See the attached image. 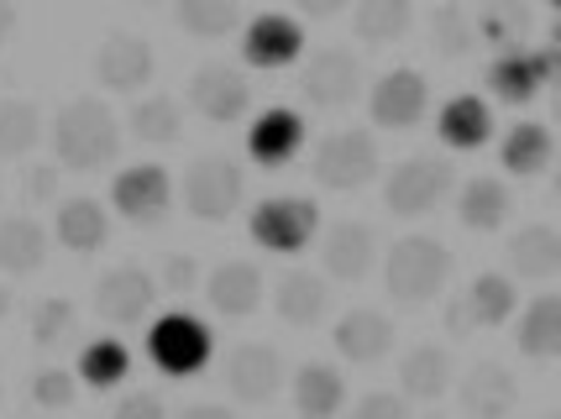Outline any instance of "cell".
<instances>
[{"label": "cell", "instance_id": "cell-43", "mask_svg": "<svg viewBox=\"0 0 561 419\" xmlns=\"http://www.w3.org/2000/svg\"><path fill=\"white\" fill-rule=\"evenodd\" d=\"M352 419H415V415H410V404L399 394H363L352 404Z\"/></svg>", "mask_w": 561, "mask_h": 419}, {"label": "cell", "instance_id": "cell-22", "mask_svg": "<svg viewBox=\"0 0 561 419\" xmlns=\"http://www.w3.org/2000/svg\"><path fill=\"white\" fill-rule=\"evenodd\" d=\"M514 404H519V383L510 377V368L504 362H472V372L462 377V415L510 419Z\"/></svg>", "mask_w": 561, "mask_h": 419}, {"label": "cell", "instance_id": "cell-39", "mask_svg": "<svg viewBox=\"0 0 561 419\" xmlns=\"http://www.w3.org/2000/svg\"><path fill=\"white\" fill-rule=\"evenodd\" d=\"M431 43H436L440 58H467L478 48V32H472V11L467 5H436L431 11Z\"/></svg>", "mask_w": 561, "mask_h": 419}, {"label": "cell", "instance_id": "cell-50", "mask_svg": "<svg viewBox=\"0 0 561 419\" xmlns=\"http://www.w3.org/2000/svg\"><path fill=\"white\" fill-rule=\"evenodd\" d=\"M5 315H11V289L0 283V321H5Z\"/></svg>", "mask_w": 561, "mask_h": 419}, {"label": "cell", "instance_id": "cell-42", "mask_svg": "<svg viewBox=\"0 0 561 419\" xmlns=\"http://www.w3.org/2000/svg\"><path fill=\"white\" fill-rule=\"evenodd\" d=\"M163 294H195L199 283V263L190 257V252H173L169 263H163V278H152Z\"/></svg>", "mask_w": 561, "mask_h": 419}, {"label": "cell", "instance_id": "cell-25", "mask_svg": "<svg viewBox=\"0 0 561 419\" xmlns=\"http://www.w3.org/2000/svg\"><path fill=\"white\" fill-rule=\"evenodd\" d=\"M457 304H462L467 330H493L514 315L519 294H514V278H504V272H478L467 283V294H457Z\"/></svg>", "mask_w": 561, "mask_h": 419}, {"label": "cell", "instance_id": "cell-24", "mask_svg": "<svg viewBox=\"0 0 561 419\" xmlns=\"http://www.w3.org/2000/svg\"><path fill=\"white\" fill-rule=\"evenodd\" d=\"M346 404V377L331 362H305L294 372V415L299 419H336Z\"/></svg>", "mask_w": 561, "mask_h": 419}, {"label": "cell", "instance_id": "cell-37", "mask_svg": "<svg viewBox=\"0 0 561 419\" xmlns=\"http://www.w3.org/2000/svg\"><path fill=\"white\" fill-rule=\"evenodd\" d=\"M173 22L184 26V32H195V37H226V32L247 26V16L237 0H179L173 5Z\"/></svg>", "mask_w": 561, "mask_h": 419}, {"label": "cell", "instance_id": "cell-46", "mask_svg": "<svg viewBox=\"0 0 561 419\" xmlns=\"http://www.w3.org/2000/svg\"><path fill=\"white\" fill-rule=\"evenodd\" d=\"M179 419H237V415H231L226 404H190Z\"/></svg>", "mask_w": 561, "mask_h": 419}, {"label": "cell", "instance_id": "cell-19", "mask_svg": "<svg viewBox=\"0 0 561 419\" xmlns=\"http://www.w3.org/2000/svg\"><path fill=\"white\" fill-rule=\"evenodd\" d=\"M273 310H278V321L310 330V325H320L331 315V283L310 268H289L273 283Z\"/></svg>", "mask_w": 561, "mask_h": 419}, {"label": "cell", "instance_id": "cell-9", "mask_svg": "<svg viewBox=\"0 0 561 419\" xmlns=\"http://www.w3.org/2000/svg\"><path fill=\"white\" fill-rule=\"evenodd\" d=\"M173 205V178L163 163H137L122 168L111 184V210H122V221L131 225H158Z\"/></svg>", "mask_w": 561, "mask_h": 419}, {"label": "cell", "instance_id": "cell-29", "mask_svg": "<svg viewBox=\"0 0 561 419\" xmlns=\"http://www.w3.org/2000/svg\"><path fill=\"white\" fill-rule=\"evenodd\" d=\"M510 210H514V199H510V184L504 178H467L462 184V195H457V221L467 225V231H499V225L510 221Z\"/></svg>", "mask_w": 561, "mask_h": 419}, {"label": "cell", "instance_id": "cell-15", "mask_svg": "<svg viewBox=\"0 0 561 419\" xmlns=\"http://www.w3.org/2000/svg\"><path fill=\"white\" fill-rule=\"evenodd\" d=\"M152 304H158V283H152V272L131 268V263L100 272V283H95V315H100V321L142 325Z\"/></svg>", "mask_w": 561, "mask_h": 419}, {"label": "cell", "instance_id": "cell-36", "mask_svg": "<svg viewBox=\"0 0 561 419\" xmlns=\"http://www.w3.org/2000/svg\"><path fill=\"white\" fill-rule=\"evenodd\" d=\"M415 22V11H410V0H363L357 11H352V32L363 37V43H393V37H404Z\"/></svg>", "mask_w": 561, "mask_h": 419}, {"label": "cell", "instance_id": "cell-11", "mask_svg": "<svg viewBox=\"0 0 561 419\" xmlns=\"http://www.w3.org/2000/svg\"><path fill=\"white\" fill-rule=\"evenodd\" d=\"M190 105H195L205 121L237 126L247 110H252V84H247V74L231 69V63H205V69H195V79H190Z\"/></svg>", "mask_w": 561, "mask_h": 419}, {"label": "cell", "instance_id": "cell-27", "mask_svg": "<svg viewBox=\"0 0 561 419\" xmlns=\"http://www.w3.org/2000/svg\"><path fill=\"white\" fill-rule=\"evenodd\" d=\"M514 346H519L530 362L561 357V299L557 294H536L525 304V315L514 325Z\"/></svg>", "mask_w": 561, "mask_h": 419}, {"label": "cell", "instance_id": "cell-28", "mask_svg": "<svg viewBox=\"0 0 561 419\" xmlns=\"http://www.w3.org/2000/svg\"><path fill=\"white\" fill-rule=\"evenodd\" d=\"M53 231H58V242L69 252H100L105 242H111V216H105V205L90 195H73L58 205V221H53Z\"/></svg>", "mask_w": 561, "mask_h": 419}, {"label": "cell", "instance_id": "cell-45", "mask_svg": "<svg viewBox=\"0 0 561 419\" xmlns=\"http://www.w3.org/2000/svg\"><path fill=\"white\" fill-rule=\"evenodd\" d=\"M58 195V163H37V168H26V199L32 205H43V199Z\"/></svg>", "mask_w": 561, "mask_h": 419}, {"label": "cell", "instance_id": "cell-47", "mask_svg": "<svg viewBox=\"0 0 561 419\" xmlns=\"http://www.w3.org/2000/svg\"><path fill=\"white\" fill-rule=\"evenodd\" d=\"M446 330H451V336H467V321H462V304H457V299L446 304Z\"/></svg>", "mask_w": 561, "mask_h": 419}, {"label": "cell", "instance_id": "cell-44", "mask_svg": "<svg viewBox=\"0 0 561 419\" xmlns=\"http://www.w3.org/2000/svg\"><path fill=\"white\" fill-rule=\"evenodd\" d=\"M111 419H169V404L142 388V394H126L122 404H116V415H111Z\"/></svg>", "mask_w": 561, "mask_h": 419}, {"label": "cell", "instance_id": "cell-26", "mask_svg": "<svg viewBox=\"0 0 561 419\" xmlns=\"http://www.w3.org/2000/svg\"><path fill=\"white\" fill-rule=\"evenodd\" d=\"M436 131H440V142H446V148L478 152V148H483V142L493 137V110H489V100H478V95H451L446 105H440Z\"/></svg>", "mask_w": 561, "mask_h": 419}, {"label": "cell", "instance_id": "cell-32", "mask_svg": "<svg viewBox=\"0 0 561 419\" xmlns=\"http://www.w3.org/2000/svg\"><path fill=\"white\" fill-rule=\"evenodd\" d=\"M530 26H536V11H530V5H514V0L483 5V11L472 16L478 48H499V53H519V43L530 37Z\"/></svg>", "mask_w": 561, "mask_h": 419}, {"label": "cell", "instance_id": "cell-31", "mask_svg": "<svg viewBox=\"0 0 561 419\" xmlns=\"http://www.w3.org/2000/svg\"><path fill=\"white\" fill-rule=\"evenodd\" d=\"M48 263V231L32 221V216H5L0 221V272H37Z\"/></svg>", "mask_w": 561, "mask_h": 419}, {"label": "cell", "instance_id": "cell-40", "mask_svg": "<svg viewBox=\"0 0 561 419\" xmlns=\"http://www.w3.org/2000/svg\"><path fill=\"white\" fill-rule=\"evenodd\" d=\"M32 346H43V351H53V346H64L79 330V310H73L69 299H43V304H32Z\"/></svg>", "mask_w": 561, "mask_h": 419}, {"label": "cell", "instance_id": "cell-10", "mask_svg": "<svg viewBox=\"0 0 561 419\" xmlns=\"http://www.w3.org/2000/svg\"><path fill=\"white\" fill-rule=\"evenodd\" d=\"M299 90H305V100H310L316 110H342V105H352V100L363 95V63H357V53L320 48L316 58L305 63Z\"/></svg>", "mask_w": 561, "mask_h": 419}, {"label": "cell", "instance_id": "cell-14", "mask_svg": "<svg viewBox=\"0 0 561 419\" xmlns=\"http://www.w3.org/2000/svg\"><path fill=\"white\" fill-rule=\"evenodd\" d=\"M305 53V26L299 16L284 11H263L242 26V63L247 69H289L294 58Z\"/></svg>", "mask_w": 561, "mask_h": 419}, {"label": "cell", "instance_id": "cell-16", "mask_svg": "<svg viewBox=\"0 0 561 419\" xmlns=\"http://www.w3.org/2000/svg\"><path fill=\"white\" fill-rule=\"evenodd\" d=\"M425 105H431V90H425V74H420V69H389V74L373 84V95H367L373 126H383V131H410V126H420Z\"/></svg>", "mask_w": 561, "mask_h": 419}, {"label": "cell", "instance_id": "cell-1", "mask_svg": "<svg viewBox=\"0 0 561 419\" xmlns=\"http://www.w3.org/2000/svg\"><path fill=\"white\" fill-rule=\"evenodd\" d=\"M122 152V126L111 116V105H100L95 95H79L58 110L53 121V158L69 173H95L105 163H116Z\"/></svg>", "mask_w": 561, "mask_h": 419}, {"label": "cell", "instance_id": "cell-6", "mask_svg": "<svg viewBox=\"0 0 561 419\" xmlns=\"http://www.w3.org/2000/svg\"><path fill=\"white\" fill-rule=\"evenodd\" d=\"M373 173H378V142H373V131H331V137H320L316 148V184L320 189H331V195H352V189H363L373 184Z\"/></svg>", "mask_w": 561, "mask_h": 419}, {"label": "cell", "instance_id": "cell-48", "mask_svg": "<svg viewBox=\"0 0 561 419\" xmlns=\"http://www.w3.org/2000/svg\"><path fill=\"white\" fill-rule=\"evenodd\" d=\"M11 32H16V5H11V0H0V43H5Z\"/></svg>", "mask_w": 561, "mask_h": 419}, {"label": "cell", "instance_id": "cell-4", "mask_svg": "<svg viewBox=\"0 0 561 419\" xmlns=\"http://www.w3.org/2000/svg\"><path fill=\"white\" fill-rule=\"evenodd\" d=\"M147 357H152V368L169 372V377H195V372L210 368L216 336L195 315H158L152 330H147Z\"/></svg>", "mask_w": 561, "mask_h": 419}, {"label": "cell", "instance_id": "cell-35", "mask_svg": "<svg viewBox=\"0 0 561 419\" xmlns=\"http://www.w3.org/2000/svg\"><path fill=\"white\" fill-rule=\"evenodd\" d=\"M73 377H84L95 394H105V388H116L122 377H131V351H126L122 341H111V336H100V341H90L79 351V372H73Z\"/></svg>", "mask_w": 561, "mask_h": 419}, {"label": "cell", "instance_id": "cell-5", "mask_svg": "<svg viewBox=\"0 0 561 419\" xmlns=\"http://www.w3.org/2000/svg\"><path fill=\"white\" fill-rule=\"evenodd\" d=\"M451 184H457V173L446 158L436 152H420V158H404L399 168L389 173V184H383V205H389L393 216H431L440 199L451 195Z\"/></svg>", "mask_w": 561, "mask_h": 419}, {"label": "cell", "instance_id": "cell-8", "mask_svg": "<svg viewBox=\"0 0 561 419\" xmlns=\"http://www.w3.org/2000/svg\"><path fill=\"white\" fill-rule=\"evenodd\" d=\"M561 69V43L546 48H519V53H499L489 63V90L504 105H530L540 95V84H551Z\"/></svg>", "mask_w": 561, "mask_h": 419}, {"label": "cell", "instance_id": "cell-2", "mask_svg": "<svg viewBox=\"0 0 561 419\" xmlns=\"http://www.w3.org/2000/svg\"><path fill=\"white\" fill-rule=\"evenodd\" d=\"M451 278V247L436 236H399L389 252L383 283L399 304H431Z\"/></svg>", "mask_w": 561, "mask_h": 419}, {"label": "cell", "instance_id": "cell-49", "mask_svg": "<svg viewBox=\"0 0 561 419\" xmlns=\"http://www.w3.org/2000/svg\"><path fill=\"white\" fill-rule=\"evenodd\" d=\"M336 11H342V5H336V0H305V16H336Z\"/></svg>", "mask_w": 561, "mask_h": 419}, {"label": "cell", "instance_id": "cell-33", "mask_svg": "<svg viewBox=\"0 0 561 419\" xmlns=\"http://www.w3.org/2000/svg\"><path fill=\"white\" fill-rule=\"evenodd\" d=\"M551 152H557L551 126L546 121H519V126H510V137H504L499 158H504V168H510L514 178H536V173L551 168Z\"/></svg>", "mask_w": 561, "mask_h": 419}, {"label": "cell", "instance_id": "cell-17", "mask_svg": "<svg viewBox=\"0 0 561 419\" xmlns=\"http://www.w3.org/2000/svg\"><path fill=\"white\" fill-rule=\"evenodd\" d=\"M299 148H305V116L289 110V105H273L247 126V158L257 168H289Z\"/></svg>", "mask_w": 561, "mask_h": 419}, {"label": "cell", "instance_id": "cell-18", "mask_svg": "<svg viewBox=\"0 0 561 419\" xmlns=\"http://www.w3.org/2000/svg\"><path fill=\"white\" fill-rule=\"evenodd\" d=\"M205 299H210V310L226 315V321H247V315L263 304V268H257V263H242V257L220 263V268L205 278Z\"/></svg>", "mask_w": 561, "mask_h": 419}, {"label": "cell", "instance_id": "cell-21", "mask_svg": "<svg viewBox=\"0 0 561 419\" xmlns=\"http://www.w3.org/2000/svg\"><path fill=\"white\" fill-rule=\"evenodd\" d=\"M331 341H336V351L352 368H367V362H383L393 351V321L383 310H352V315L336 321Z\"/></svg>", "mask_w": 561, "mask_h": 419}, {"label": "cell", "instance_id": "cell-23", "mask_svg": "<svg viewBox=\"0 0 561 419\" xmlns=\"http://www.w3.org/2000/svg\"><path fill=\"white\" fill-rule=\"evenodd\" d=\"M446 388H451V351L436 346V341L410 346L404 362H399V398H404V404H410V398L436 404Z\"/></svg>", "mask_w": 561, "mask_h": 419}, {"label": "cell", "instance_id": "cell-30", "mask_svg": "<svg viewBox=\"0 0 561 419\" xmlns=\"http://www.w3.org/2000/svg\"><path fill=\"white\" fill-rule=\"evenodd\" d=\"M504 257H510V268L519 272V278L546 283V278L561 272V236L551 225H519L510 236V247H504Z\"/></svg>", "mask_w": 561, "mask_h": 419}, {"label": "cell", "instance_id": "cell-7", "mask_svg": "<svg viewBox=\"0 0 561 419\" xmlns=\"http://www.w3.org/2000/svg\"><path fill=\"white\" fill-rule=\"evenodd\" d=\"M320 231V205L305 195H273L252 210L247 236L263 252H299Z\"/></svg>", "mask_w": 561, "mask_h": 419}, {"label": "cell", "instance_id": "cell-41", "mask_svg": "<svg viewBox=\"0 0 561 419\" xmlns=\"http://www.w3.org/2000/svg\"><path fill=\"white\" fill-rule=\"evenodd\" d=\"M32 398H37L43 409H69V404H73V372L37 368V372H32Z\"/></svg>", "mask_w": 561, "mask_h": 419}, {"label": "cell", "instance_id": "cell-51", "mask_svg": "<svg viewBox=\"0 0 561 419\" xmlns=\"http://www.w3.org/2000/svg\"><path fill=\"white\" fill-rule=\"evenodd\" d=\"M425 419H446V415H425Z\"/></svg>", "mask_w": 561, "mask_h": 419}, {"label": "cell", "instance_id": "cell-3", "mask_svg": "<svg viewBox=\"0 0 561 419\" xmlns=\"http://www.w3.org/2000/svg\"><path fill=\"white\" fill-rule=\"evenodd\" d=\"M247 199V173L237 158H226V152H210V158H199L190 178H184V210L205 225H220L231 221L237 210H242Z\"/></svg>", "mask_w": 561, "mask_h": 419}, {"label": "cell", "instance_id": "cell-38", "mask_svg": "<svg viewBox=\"0 0 561 419\" xmlns=\"http://www.w3.org/2000/svg\"><path fill=\"white\" fill-rule=\"evenodd\" d=\"M43 137V116L32 100H0V158H26Z\"/></svg>", "mask_w": 561, "mask_h": 419}, {"label": "cell", "instance_id": "cell-12", "mask_svg": "<svg viewBox=\"0 0 561 419\" xmlns=\"http://www.w3.org/2000/svg\"><path fill=\"white\" fill-rule=\"evenodd\" d=\"M152 69H158V63H152V48H147L137 32H111L95 48V58H90L95 84L116 90V95H137L142 84H152Z\"/></svg>", "mask_w": 561, "mask_h": 419}, {"label": "cell", "instance_id": "cell-20", "mask_svg": "<svg viewBox=\"0 0 561 419\" xmlns=\"http://www.w3.org/2000/svg\"><path fill=\"white\" fill-rule=\"evenodd\" d=\"M373 252H378L373 225L336 221L331 231H325V242H320V263H325L331 278H342V283H363L367 268H373Z\"/></svg>", "mask_w": 561, "mask_h": 419}, {"label": "cell", "instance_id": "cell-13", "mask_svg": "<svg viewBox=\"0 0 561 419\" xmlns=\"http://www.w3.org/2000/svg\"><path fill=\"white\" fill-rule=\"evenodd\" d=\"M284 357L263 341H242L231 346V357H226V388L242 398V404H273V398L284 394Z\"/></svg>", "mask_w": 561, "mask_h": 419}, {"label": "cell", "instance_id": "cell-34", "mask_svg": "<svg viewBox=\"0 0 561 419\" xmlns=\"http://www.w3.org/2000/svg\"><path fill=\"white\" fill-rule=\"evenodd\" d=\"M126 126H131V137H137V142L169 148V142L184 137V110H179V100L173 95H142L137 105H131Z\"/></svg>", "mask_w": 561, "mask_h": 419}]
</instances>
